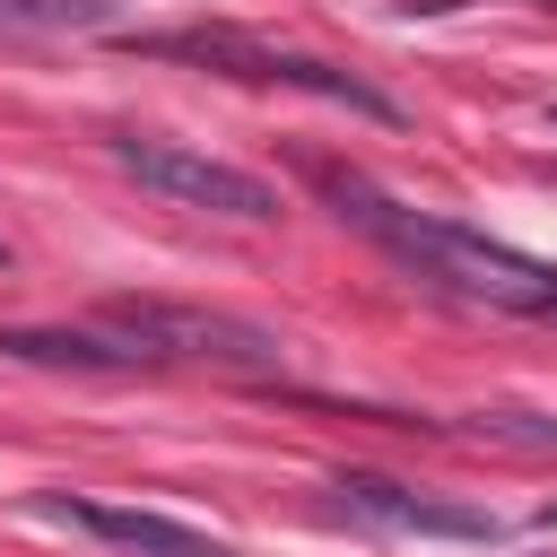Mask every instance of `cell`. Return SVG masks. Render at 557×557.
Returning a JSON list of instances; mask_svg holds the SVG:
<instances>
[{"mask_svg":"<svg viewBox=\"0 0 557 557\" xmlns=\"http://www.w3.org/2000/svg\"><path fill=\"white\" fill-rule=\"evenodd\" d=\"M322 191L339 200V218H357L392 261H409L426 287L461 296V305H496V313H557V261H531L461 218H435V209H400L383 200L366 174H322Z\"/></svg>","mask_w":557,"mask_h":557,"instance_id":"cell-1","label":"cell"},{"mask_svg":"<svg viewBox=\"0 0 557 557\" xmlns=\"http://www.w3.org/2000/svg\"><path fill=\"white\" fill-rule=\"evenodd\" d=\"M113 331H131L148 357H209V366H235V374H278L287 348L278 331L244 322V313H218V305H165V296H122L104 305Z\"/></svg>","mask_w":557,"mask_h":557,"instance_id":"cell-2","label":"cell"},{"mask_svg":"<svg viewBox=\"0 0 557 557\" xmlns=\"http://www.w3.org/2000/svg\"><path fill=\"white\" fill-rule=\"evenodd\" d=\"M139 52H165V61H200V70H226V78H278V87H305V96H331V104H357L374 122H400V104L383 87H366L357 70H331L313 52H278V44H252L235 26H209V35H148Z\"/></svg>","mask_w":557,"mask_h":557,"instance_id":"cell-3","label":"cell"},{"mask_svg":"<svg viewBox=\"0 0 557 557\" xmlns=\"http://www.w3.org/2000/svg\"><path fill=\"white\" fill-rule=\"evenodd\" d=\"M113 165L183 209H209V218H278V191L209 148H183V139H148V131H113Z\"/></svg>","mask_w":557,"mask_h":557,"instance_id":"cell-4","label":"cell"},{"mask_svg":"<svg viewBox=\"0 0 557 557\" xmlns=\"http://www.w3.org/2000/svg\"><path fill=\"white\" fill-rule=\"evenodd\" d=\"M331 487H339V505H348V513H366V522H383V531H418V540H496V522H487L479 505L418 496V487L374 479V470H339Z\"/></svg>","mask_w":557,"mask_h":557,"instance_id":"cell-5","label":"cell"},{"mask_svg":"<svg viewBox=\"0 0 557 557\" xmlns=\"http://www.w3.org/2000/svg\"><path fill=\"white\" fill-rule=\"evenodd\" d=\"M52 522L104 540V548H139V557H235L218 531H191L174 513H148V505H87V496H44Z\"/></svg>","mask_w":557,"mask_h":557,"instance_id":"cell-6","label":"cell"},{"mask_svg":"<svg viewBox=\"0 0 557 557\" xmlns=\"http://www.w3.org/2000/svg\"><path fill=\"white\" fill-rule=\"evenodd\" d=\"M0 357H26V366H104V374L157 366L131 331H122V339H96V331H52V322H9V331H0Z\"/></svg>","mask_w":557,"mask_h":557,"instance_id":"cell-7","label":"cell"},{"mask_svg":"<svg viewBox=\"0 0 557 557\" xmlns=\"http://www.w3.org/2000/svg\"><path fill=\"white\" fill-rule=\"evenodd\" d=\"M540 522H548V531H557V505H548V513H540Z\"/></svg>","mask_w":557,"mask_h":557,"instance_id":"cell-8","label":"cell"}]
</instances>
